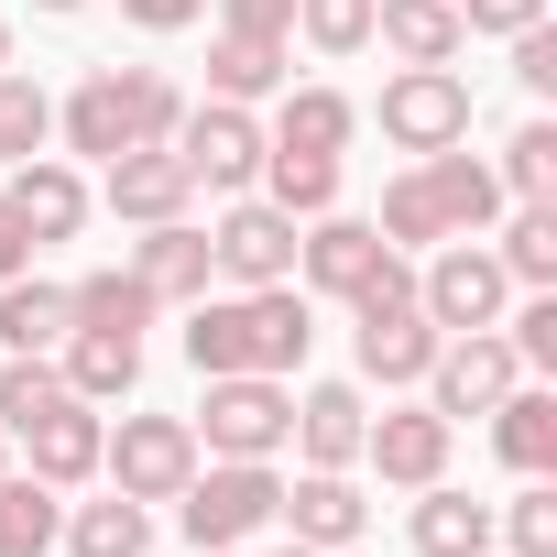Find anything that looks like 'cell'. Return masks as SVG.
Segmentation results:
<instances>
[{
	"label": "cell",
	"instance_id": "obj_1",
	"mask_svg": "<svg viewBox=\"0 0 557 557\" xmlns=\"http://www.w3.org/2000/svg\"><path fill=\"white\" fill-rule=\"evenodd\" d=\"M307 350H318V318H307V296L296 285H230V296H197L186 307V361H197V383L208 372H307Z\"/></svg>",
	"mask_w": 557,
	"mask_h": 557
},
{
	"label": "cell",
	"instance_id": "obj_2",
	"mask_svg": "<svg viewBox=\"0 0 557 557\" xmlns=\"http://www.w3.org/2000/svg\"><path fill=\"white\" fill-rule=\"evenodd\" d=\"M175 121H186V99H175V77H153V66H88V77L66 88V110H55L66 153H88V164L143 153V143H175Z\"/></svg>",
	"mask_w": 557,
	"mask_h": 557
},
{
	"label": "cell",
	"instance_id": "obj_3",
	"mask_svg": "<svg viewBox=\"0 0 557 557\" xmlns=\"http://www.w3.org/2000/svg\"><path fill=\"white\" fill-rule=\"evenodd\" d=\"M350 361H361V383H383V394L426 383V361H437V318L416 307V262H405V251L350 296Z\"/></svg>",
	"mask_w": 557,
	"mask_h": 557
},
{
	"label": "cell",
	"instance_id": "obj_4",
	"mask_svg": "<svg viewBox=\"0 0 557 557\" xmlns=\"http://www.w3.org/2000/svg\"><path fill=\"white\" fill-rule=\"evenodd\" d=\"M186 426H197V459H273L296 426V383L285 372H208V405Z\"/></svg>",
	"mask_w": 557,
	"mask_h": 557
},
{
	"label": "cell",
	"instance_id": "obj_5",
	"mask_svg": "<svg viewBox=\"0 0 557 557\" xmlns=\"http://www.w3.org/2000/svg\"><path fill=\"white\" fill-rule=\"evenodd\" d=\"M175 503H186L175 524L219 557V546H251V535L273 524V503H285V470H273V459H197V481H186Z\"/></svg>",
	"mask_w": 557,
	"mask_h": 557
},
{
	"label": "cell",
	"instance_id": "obj_6",
	"mask_svg": "<svg viewBox=\"0 0 557 557\" xmlns=\"http://www.w3.org/2000/svg\"><path fill=\"white\" fill-rule=\"evenodd\" d=\"M99 470L132 503H175L197 481V426L186 416H121V426H99Z\"/></svg>",
	"mask_w": 557,
	"mask_h": 557
},
{
	"label": "cell",
	"instance_id": "obj_7",
	"mask_svg": "<svg viewBox=\"0 0 557 557\" xmlns=\"http://www.w3.org/2000/svg\"><path fill=\"white\" fill-rule=\"evenodd\" d=\"M416 307L437 318V339H459V329H503L513 273L492 262V240H437V251H426V273H416Z\"/></svg>",
	"mask_w": 557,
	"mask_h": 557
},
{
	"label": "cell",
	"instance_id": "obj_8",
	"mask_svg": "<svg viewBox=\"0 0 557 557\" xmlns=\"http://www.w3.org/2000/svg\"><path fill=\"white\" fill-rule=\"evenodd\" d=\"M383 143L394 153H448V143H470V77L459 66H394L383 77Z\"/></svg>",
	"mask_w": 557,
	"mask_h": 557
},
{
	"label": "cell",
	"instance_id": "obj_9",
	"mask_svg": "<svg viewBox=\"0 0 557 557\" xmlns=\"http://www.w3.org/2000/svg\"><path fill=\"white\" fill-rule=\"evenodd\" d=\"M175 164H186L208 197H251V175H262V121H251L240 99H208V110L175 121Z\"/></svg>",
	"mask_w": 557,
	"mask_h": 557
},
{
	"label": "cell",
	"instance_id": "obj_10",
	"mask_svg": "<svg viewBox=\"0 0 557 557\" xmlns=\"http://www.w3.org/2000/svg\"><path fill=\"white\" fill-rule=\"evenodd\" d=\"M513 383H524V361H513L503 329H459V339H437V361H426V405H437L448 426H459V416H492Z\"/></svg>",
	"mask_w": 557,
	"mask_h": 557
},
{
	"label": "cell",
	"instance_id": "obj_11",
	"mask_svg": "<svg viewBox=\"0 0 557 557\" xmlns=\"http://www.w3.org/2000/svg\"><path fill=\"white\" fill-rule=\"evenodd\" d=\"M219 285H296V219L273 197H230V219L208 230Z\"/></svg>",
	"mask_w": 557,
	"mask_h": 557
},
{
	"label": "cell",
	"instance_id": "obj_12",
	"mask_svg": "<svg viewBox=\"0 0 557 557\" xmlns=\"http://www.w3.org/2000/svg\"><path fill=\"white\" fill-rule=\"evenodd\" d=\"M448 448H459V426H448L437 405H394V416H372V426H361V459H372L394 492L448 481Z\"/></svg>",
	"mask_w": 557,
	"mask_h": 557
},
{
	"label": "cell",
	"instance_id": "obj_13",
	"mask_svg": "<svg viewBox=\"0 0 557 557\" xmlns=\"http://www.w3.org/2000/svg\"><path fill=\"white\" fill-rule=\"evenodd\" d=\"M383 262H394V240H383L372 219H339V208H329V219H307V230H296V273H307L318 296H339V307L372 285Z\"/></svg>",
	"mask_w": 557,
	"mask_h": 557
},
{
	"label": "cell",
	"instance_id": "obj_14",
	"mask_svg": "<svg viewBox=\"0 0 557 557\" xmlns=\"http://www.w3.org/2000/svg\"><path fill=\"white\" fill-rule=\"evenodd\" d=\"M12 448L34 459V481H99V405L88 394H55V405H34L23 426H12Z\"/></svg>",
	"mask_w": 557,
	"mask_h": 557
},
{
	"label": "cell",
	"instance_id": "obj_15",
	"mask_svg": "<svg viewBox=\"0 0 557 557\" xmlns=\"http://www.w3.org/2000/svg\"><path fill=\"white\" fill-rule=\"evenodd\" d=\"M132 273H143L153 307H197V296L219 285V262H208V230H197V219H153V230L132 240Z\"/></svg>",
	"mask_w": 557,
	"mask_h": 557
},
{
	"label": "cell",
	"instance_id": "obj_16",
	"mask_svg": "<svg viewBox=\"0 0 557 557\" xmlns=\"http://www.w3.org/2000/svg\"><path fill=\"white\" fill-rule=\"evenodd\" d=\"M0 208L34 230V251H45V240H77V230H88V175H77V164H55V153H34V164H12Z\"/></svg>",
	"mask_w": 557,
	"mask_h": 557
},
{
	"label": "cell",
	"instance_id": "obj_17",
	"mask_svg": "<svg viewBox=\"0 0 557 557\" xmlns=\"http://www.w3.org/2000/svg\"><path fill=\"white\" fill-rule=\"evenodd\" d=\"M273 524H285L296 546H329V557H339V546L372 524V503H361V481H350V470H307V481H285Z\"/></svg>",
	"mask_w": 557,
	"mask_h": 557
},
{
	"label": "cell",
	"instance_id": "obj_18",
	"mask_svg": "<svg viewBox=\"0 0 557 557\" xmlns=\"http://www.w3.org/2000/svg\"><path fill=\"white\" fill-rule=\"evenodd\" d=\"M197 208V175L175 164V143H143V153H110V219L153 230V219H186Z\"/></svg>",
	"mask_w": 557,
	"mask_h": 557
},
{
	"label": "cell",
	"instance_id": "obj_19",
	"mask_svg": "<svg viewBox=\"0 0 557 557\" xmlns=\"http://www.w3.org/2000/svg\"><path fill=\"white\" fill-rule=\"evenodd\" d=\"M361 426H372L361 383H307L285 437H296V459H307V470H361Z\"/></svg>",
	"mask_w": 557,
	"mask_h": 557
},
{
	"label": "cell",
	"instance_id": "obj_20",
	"mask_svg": "<svg viewBox=\"0 0 557 557\" xmlns=\"http://www.w3.org/2000/svg\"><path fill=\"white\" fill-rule=\"evenodd\" d=\"M372 45L394 66H459L470 23H459V0H372Z\"/></svg>",
	"mask_w": 557,
	"mask_h": 557
},
{
	"label": "cell",
	"instance_id": "obj_21",
	"mask_svg": "<svg viewBox=\"0 0 557 557\" xmlns=\"http://www.w3.org/2000/svg\"><path fill=\"white\" fill-rule=\"evenodd\" d=\"M426 175V197H437V219H448V240H481L492 219H503V175L470 153V143H448V153H426L416 164Z\"/></svg>",
	"mask_w": 557,
	"mask_h": 557
},
{
	"label": "cell",
	"instance_id": "obj_22",
	"mask_svg": "<svg viewBox=\"0 0 557 557\" xmlns=\"http://www.w3.org/2000/svg\"><path fill=\"white\" fill-rule=\"evenodd\" d=\"M55 372H66V394H88V405H132L143 339H132V329H66V339H55Z\"/></svg>",
	"mask_w": 557,
	"mask_h": 557
},
{
	"label": "cell",
	"instance_id": "obj_23",
	"mask_svg": "<svg viewBox=\"0 0 557 557\" xmlns=\"http://www.w3.org/2000/svg\"><path fill=\"white\" fill-rule=\"evenodd\" d=\"M285 88H296V45L285 34H219L208 45V99L251 110V99H285Z\"/></svg>",
	"mask_w": 557,
	"mask_h": 557
},
{
	"label": "cell",
	"instance_id": "obj_24",
	"mask_svg": "<svg viewBox=\"0 0 557 557\" xmlns=\"http://www.w3.org/2000/svg\"><path fill=\"white\" fill-rule=\"evenodd\" d=\"M492 448H503L513 481H557V394L546 383H513L492 405Z\"/></svg>",
	"mask_w": 557,
	"mask_h": 557
},
{
	"label": "cell",
	"instance_id": "obj_25",
	"mask_svg": "<svg viewBox=\"0 0 557 557\" xmlns=\"http://www.w3.org/2000/svg\"><path fill=\"white\" fill-rule=\"evenodd\" d=\"M350 132H361V99H339V88H285V110H273V153H350Z\"/></svg>",
	"mask_w": 557,
	"mask_h": 557
},
{
	"label": "cell",
	"instance_id": "obj_26",
	"mask_svg": "<svg viewBox=\"0 0 557 557\" xmlns=\"http://www.w3.org/2000/svg\"><path fill=\"white\" fill-rule=\"evenodd\" d=\"M416 557H492V503L426 481V492H416Z\"/></svg>",
	"mask_w": 557,
	"mask_h": 557
},
{
	"label": "cell",
	"instance_id": "obj_27",
	"mask_svg": "<svg viewBox=\"0 0 557 557\" xmlns=\"http://www.w3.org/2000/svg\"><path fill=\"white\" fill-rule=\"evenodd\" d=\"M66 329H153V296H143V273L132 262H99V273H77L66 285Z\"/></svg>",
	"mask_w": 557,
	"mask_h": 557
},
{
	"label": "cell",
	"instance_id": "obj_28",
	"mask_svg": "<svg viewBox=\"0 0 557 557\" xmlns=\"http://www.w3.org/2000/svg\"><path fill=\"white\" fill-rule=\"evenodd\" d=\"M492 262L513 273V296H546V285H557V197H524V208L503 219Z\"/></svg>",
	"mask_w": 557,
	"mask_h": 557
},
{
	"label": "cell",
	"instance_id": "obj_29",
	"mask_svg": "<svg viewBox=\"0 0 557 557\" xmlns=\"http://www.w3.org/2000/svg\"><path fill=\"white\" fill-rule=\"evenodd\" d=\"M55 535H66V557H143V546H153V503L110 492V503H77Z\"/></svg>",
	"mask_w": 557,
	"mask_h": 557
},
{
	"label": "cell",
	"instance_id": "obj_30",
	"mask_svg": "<svg viewBox=\"0 0 557 557\" xmlns=\"http://www.w3.org/2000/svg\"><path fill=\"white\" fill-rule=\"evenodd\" d=\"M273 208H285V219H329L339 208V153H273L262 143V175H251Z\"/></svg>",
	"mask_w": 557,
	"mask_h": 557
},
{
	"label": "cell",
	"instance_id": "obj_31",
	"mask_svg": "<svg viewBox=\"0 0 557 557\" xmlns=\"http://www.w3.org/2000/svg\"><path fill=\"white\" fill-rule=\"evenodd\" d=\"M55 339H66V285L12 273V285H0V350H55Z\"/></svg>",
	"mask_w": 557,
	"mask_h": 557
},
{
	"label": "cell",
	"instance_id": "obj_32",
	"mask_svg": "<svg viewBox=\"0 0 557 557\" xmlns=\"http://www.w3.org/2000/svg\"><path fill=\"white\" fill-rule=\"evenodd\" d=\"M55 481H34V470H0V557H45L55 546Z\"/></svg>",
	"mask_w": 557,
	"mask_h": 557
},
{
	"label": "cell",
	"instance_id": "obj_33",
	"mask_svg": "<svg viewBox=\"0 0 557 557\" xmlns=\"http://www.w3.org/2000/svg\"><path fill=\"white\" fill-rule=\"evenodd\" d=\"M45 143H55V99L23 66H0V164H34Z\"/></svg>",
	"mask_w": 557,
	"mask_h": 557
},
{
	"label": "cell",
	"instance_id": "obj_34",
	"mask_svg": "<svg viewBox=\"0 0 557 557\" xmlns=\"http://www.w3.org/2000/svg\"><path fill=\"white\" fill-rule=\"evenodd\" d=\"M492 175H503V197H513V208H524V197H557V121H524V132L503 143V164H492Z\"/></svg>",
	"mask_w": 557,
	"mask_h": 557
},
{
	"label": "cell",
	"instance_id": "obj_35",
	"mask_svg": "<svg viewBox=\"0 0 557 557\" xmlns=\"http://www.w3.org/2000/svg\"><path fill=\"white\" fill-rule=\"evenodd\" d=\"M372 230H383L394 251H437V240H448V219H437L426 175H394V186H383V219H372Z\"/></svg>",
	"mask_w": 557,
	"mask_h": 557
},
{
	"label": "cell",
	"instance_id": "obj_36",
	"mask_svg": "<svg viewBox=\"0 0 557 557\" xmlns=\"http://www.w3.org/2000/svg\"><path fill=\"white\" fill-rule=\"evenodd\" d=\"M492 535H503L513 557H557V481H524V492L492 513Z\"/></svg>",
	"mask_w": 557,
	"mask_h": 557
},
{
	"label": "cell",
	"instance_id": "obj_37",
	"mask_svg": "<svg viewBox=\"0 0 557 557\" xmlns=\"http://www.w3.org/2000/svg\"><path fill=\"white\" fill-rule=\"evenodd\" d=\"M296 34L318 55H361L372 45V0H296Z\"/></svg>",
	"mask_w": 557,
	"mask_h": 557
},
{
	"label": "cell",
	"instance_id": "obj_38",
	"mask_svg": "<svg viewBox=\"0 0 557 557\" xmlns=\"http://www.w3.org/2000/svg\"><path fill=\"white\" fill-rule=\"evenodd\" d=\"M503 339H513V361H524V372H546V361H557V285H546V296H524V307H503Z\"/></svg>",
	"mask_w": 557,
	"mask_h": 557
},
{
	"label": "cell",
	"instance_id": "obj_39",
	"mask_svg": "<svg viewBox=\"0 0 557 557\" xmlns=\"http://www.w3.org/2000/svg\"><path fill=\"white\" fill-rule=\"evenodd\" d=\"M219 34H285L296 45V0H219Z\"/></svg>",
	"mask_w": 557,
	"mask_h": 557
},
{
	"label": "cell",
	"instance_id": "obj_40",
	"mask_svg": "<svg viewBox=\"0 0 557 557\" xmlns=\"http://www.w3.org/2000/svg\"><path fill=\"white\" fill-rule=\"evenodd\" d=\"M459 23H470V34H503V45H513L524 23H546V0H459Z\"/></svg>",
	"mask_w": 557,
	"mask_h": 557
},
{
	"label": "cell",
	"instance_id": "obj_41",
	"mask_svg": "<svg viewBox=\"0 0 557 557\" xmlns=\"http://www.w3.org/2000/svg\"><path fill=\"white\" fill-rule=\"evenodd\" d=\"M513 77H524L535 99L557 88V34H546V23H524V34H513Z\"/></svg>",
	"mask_w": 557,
	"mask_h": 557
},
{
	"label": "cell",
	"instance_id": "obj_42",
	"mask_svg": "<svg viewBox=\"0 0 557 557\" xmlns=\"http://www.w3.org/2000/svg\"><path fill=\"white\" fill-rule=\"evenodd\" d=\"M121 12H132V23H143V34H186V23H197V12H208V0H121Z\"/></svg>",
	"mask_w": 557,
	"mask_h": 557
},
{
	"label": "cell",
	"instance_id": "obj_43",
	"mask_svg": "<svg viewBox=\"0 0 557 557\" xmlns=\"http://www.w3.org/2000/svg\"><path fill=\"white\" fill-rule=\"evenodd\" d=\"M12 273H34V230H23L12 208H0V285H12Z\"/></svg>",
	"mask_w": 557,
	"mask_h": 557
},
{
	"label": "cell",
	"instance_id": "obj_44",
	"mask_svg": "<svg viewBox=\"0 0 557 557\" xmlns=\"http://www.w3.org/2000/svg\"><path fill=\"white\" fill-rule=\"evenodd\" d=\"M219 557H251V546H219ZM273 557H329V546H296V535H285V546H273Z\"/></svg>",
	"mask_w": 557,
	"mask_h": 557
},
{
	"label": "cell",
	"instance_id": "obj_45",
	"mask_svg": "<svg viewBox=\"0 0 557 557\" xmlns=\"http://www.w3.org/2000/svg\"><path fill=\"white\" fill-rule=\"evenodd\" d=\"M34 12H88V0H34Z\"/></svg>",
	"mask_w": 557,
	"mask_h": 557
},
{
	"label": "cell",
	"instance_id": "obj_46",
	"mask_svg": "<svg viewBox=\"0 0 557 557\" xmlns=\"http://www.w3.org/2000/svg\"><path fill=\"white\" fill-rule=\"evenodd\" d=\"M0 470H12V426H0Z\"/></svg>",
	"mask_w": 557,
	"mask_h": 557
},
{
	"label": "cell",
	"instance_id": "obj_47",
	"mask_svg": "<svg viewBox=\"0 0 557 557\" xmlns=\"http://www.w3.org/2000/svg\"><path fill=\"white\" fill-rule=\"evenodd\" d=\"M0 66H12V23H0Z\"/></svg>",
	"mask_w": 557,
	"mask_h": 557
}]
</instances>
